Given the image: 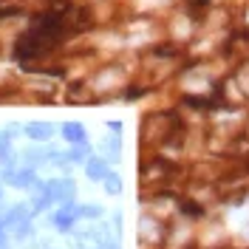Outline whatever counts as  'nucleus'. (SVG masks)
<instances>
[{
    "label": "nucleus",
    "instance_id": "0eeeda50",
    "mask_svg": "<svg viewBox=\"0 0 249 249\" xmlns=\"http://www.w3.org/2000/svg\"><path fill=\"white\" fill-rule=\"evenodd\" d=\"M0 161H3V170H15V150H12V133H0Z\"/></svg>",
    "mask_w": 249,
    "mask_h": 249
},
{
    "label": "nucleus",
    "instance_id": "9b49d317",
    "mask_svg": "<svg viewBox=\"0 0 249 249\" xmlns=\"http://www.w3.org/2000/svg\"><path fill=\"white\" fill-rule=\"evenodd\" d=\"M6 247V230H3V227H0V249Z\"/></svg>",
    "mask_w": 249,
    "mask_h": 249
},
{
    "label": "nucleus",
    "instance_id": "f8f14e48",
    "mask_svg": "<svg viewBox=\"0 0 249 249\" xmlns=\"http://www.w3.org/2000/svg\"><path fill=\"white\" fill-rule=\"evenodd\" d=\"M99 249H113V247H99Z\"/></svg>",
    "mask_w": 249,
    "mask_h": 249
},
{
    "label": "nucleus",
    "instance_id": "9d476101",
    "mask_svg": "<svg viewBox=\"0 0 249 249\" xmlns=\"http://www.w3.org/2000/svg\"><path fill=\"white\" fill-rule=\"evenodd\" d=\"M102 213H105V210H102L99 204H82V207H79V218H99Z\"/></svg>",
    "mask_w": 249,
    "mask_h": 249
},
{
    "label": "nucleus",
    "instance_id": "f03ea898",
    "mask_svg": "<svg viewBox=\"0 0 249 249\" xmlns=\"http://www.w3.org/2000/svg\"><path fill=\"white\" fill-rule=\"evenodd\" d=\"M77 218H79V207H77L74 201H65L60 210H54V215H51V224H54L60 232H68V230H74Z\"/></svg>",
    "mask_w": 249,
    "mask_h": 249
},
{
    "label": "nucleus",
    "instance_id": "39448f33",
    "mask_svg": "<svg viewBox=\"0 0 249 249\" xmlns=\"http://www.w3.org/2000/svg\"><path fill=\"white\" fill-rule=\"evenodd\" d=\"M108 173L110 170H108V161H105V159H96V156H93V159L85 161V176H88L91 181H102Z\"/></svg>",
    "mask_w": 249,
    "mask_h": 249
},
{
    "label": "nucleus",
    "instance_id": "f257e3e1",
    "mask_svg": "<svg viewBox=\"0 0 249 249\" xmlns=\"http://www.w3.org/2000/svg\"><path fill=\"white\" fill-rule=\"evenodd\" d=\"M43 190H46V196L51 198L54 204H65L74 198V193H77V187L71 178H54V181H43Z\"/></svg>",
    "mask_w": 249,
    "mask_h": 249
},
{
    "label": "nucleus",
    "instance_id": "1a4fd4ad",
    "mask_svg": "<svg viewBox=\"0 0 249 249\" xmlns=\"http://www.w3.org/2000/svg\"><path fill=\"white\" fill-rule=\"evenodd\" d=\"M102 181H105V193H108V196H119V193H122V178H119V176L108 173Z\"/></svg>",
    "mask_w": 249,
    "mask_h": 249
},
{
    "label": "nucleus",
    "instance_id": "6e6552de",
    "mask_svg": "<svg viewBox=\"0 0 249 249\" xmlns=\"http://www.w3.org/2000/svg\"><path fill=\"white\" fill-rule=\"evenodd\" d=\"M91 156H88V144H71V150L65 153V161H88Z\"/></svg>",
    "mask_w": 249,
    "mask_h": 249
},
{
    "label": "nucleus",
    "instance_id": "423d86ee",
    "mask_svg": "<svg viewBox=\"0 0 249 249\" xmlns=\"http://www.w3.org/2000/svg\"><path fill=\"white\" fill-rule=\"evenodd\" d=\"M26 136L34 142H48L54 136V124H46V122H31L26 124Z\"/></svg>",
    "mask_w": 249,
    "mask_h": 249
},
{
    "label": "nucleus",
    "instance_id": "20e7f679",
    "mask_svg": "<svg viewBox=\"0 0 249 249\" xmlns=\"http://www.w3.org/2000/svg\"><path fill=\"white\" fill-rule=\"evenodd\" d=\"M62 136L68 144H85L88 142V133H85V127L79 122H65L62 124Z\"/></svg>",
    "mask_w": 249,
    "mask_h": 249
},
{
    "label": "nucleus",
    "instance_id": "7ed1b4c3",
    "mask_svg": "<svg viewBox=\"0 0 249 249\" xmlns=\"http://www.w3.org/2000/svg\"><path fill=\"white\" fill-rule=\"evenodd\" d=\"M26 221H31L29 218V207H26V204H15L6 215L0 218V227H3V230H17V227L26 224Z\"/></svg>",
    "mask_w": 249,
    "mask_h": 249
}]
</instances>
